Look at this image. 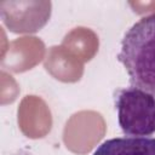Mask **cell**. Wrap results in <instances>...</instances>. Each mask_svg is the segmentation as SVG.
Returning <instances> with one entry per match:
<instances>
[{
	"label": "cell",
	"mask_w": 155,
	"mask_h": 155,
	"mask_svg": "<svg viewBox=\"0 0 155 155\" xmlns=\"http://www.w3.org/2000/svg\"><path fill=\"white\" fill-rule=\"evenodd\" d=\"M117 59L124 64L132 86L155 94V12L127 30Z\"/></svg>",
	"instance_id": "obj_1"
},
{
	"label": "cell",
	"mask_w": 155,
	"mask_h": 155,
	"mask_svg": "<svg viewBox=\"0 0 155 155\" xmlns=\"http://www.w3.org/2000/svg\"><path fill=\"white\" fill-rule=\"evenodd\" d=\"M117 120L122 132L132 137H147L155 133L154 94L131 86L116 94Z\"/></svg>",
	"instance_id": "obj_2"
},
{
	"label": "cell",
	"mask_w": 155,
	"mask_h": 155,
	"mask_svg": "<svg viewBox=\"0 0 155 155\" xmlns=\"http://www.w3.org/2000/svg\"><path fill=\"white\" fill-rule=\"evenodd\" d=\"M51 1H1L0 15L12 33H35L50 19Z\"/></svg>",
	"instance_id": "obj_3"
},
{
	"label": "cell",
	"mask_w": 155,
	"mask_h": 155,
	"mask_svg": "<svg viewBox=\"0 0 155 155\" xmlns=\"http://www.w3.org/2000/svg\"><path fill=\"white\" fill-rule=\"evenodd\" d=\"M93 155H155V138L119 137L103 142Z\"/></svg>",
	"instance_id": "obj_4"
}]
</instances>
